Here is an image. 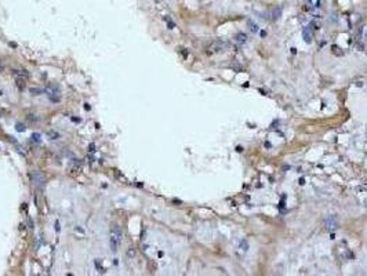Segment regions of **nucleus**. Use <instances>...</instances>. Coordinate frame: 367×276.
I'll list each match as a JSON object with an SVG mask.
<instances>
[{
    "mask_svg": "<svg viewBox=\"0 0 367 276\" xmlns=\"http://www.w3.org/2000/svg\"><path fill=\"white\" fill-rule=\"evenodd\" d=\"M122 242H123V229L119 224H113L111 228V235H109V246H111L112 253H117Z\"/></svg>",
    "mask_w": 367,
    "mask_h": 276,
    "instance_id": "nucleus-1",
    "label": "nucleus"
},
{
    "mask_svg": "<svg viewBox=\"0 0 367 276\" xmlns=\"http://www.w3.org/2000/svg\"><path fill=\"white\" fill-rule=\"evenodd\" d=\"M229 44L224 40H215V42L210 43L207 46V52L208 54H218V52H224L228 50Z\"/></svg>",
    "mask_w": 367,
    "mask_h": 276,
    "instance_id": "nucleus-2",
    "label": "nucleus"
},
{
    "mask_svg": "<svg viewBox=\"0 0 367 276\" xmlns=\"http://www.w3.org/2000/svg\"><path fill=\"white\" fill-rule=\"evenodd\" d=\"M322 7H323V0H306L305 6H304V10L313 14L320 10Z\"/></svg>",
    "mask_w": 367,
    "mask_h": 276,
    "instance_id": "nucleus-3",
    "label": "nucleus"
},
{
    "mask_svg": "<svg viewBox=\"0 0 367 276\" xmlns=\"http://www.w3.org/2000/svg\"><path fill=\"white\" fill-rule=\"evenodd\" d=\"M44 93L49 95V98L51 101H54V102H58V101L61 100V91H59V88L57 87V86H49V87L44 90Z\"/></svg>",
    "mask_w": 367,
    "mask_h": 276,
    "instance_id": "nucleus-4",
    "label": "nucleus"
},
{
    "mask_svg": "<svg viewBox=\"0 0 367 276\" xmlns=\"http://www.w3.org/2000/svg\"><path fill=\"white\" fill-rule=\"evenodd\" d=\"M20 73H15V83L18 88H24L26 84V79H28V73L26 71H18Z\"/></svg>",
    "mask_w": 367,
    "mask_h": 276,
    "instance_id": "nucleus-5",
    "label": "nucleus"
},
{
    "mask_svg": "<svg viewBox=\"0 0 367 276\" xmlns=\"http://www.w3.org/2000/svg\"><path fill=\"white\" fill-rule=\"evenodd\" d=\"M30 178H32V181L35 182V184H36L37 186H44L46 178H44V176H43L42 173L35 171L33 174H30Z\"/></svg>",
    "mask_w": 367,
    "mask_h": 276,
    "instance_id": "nucleus-6",
    "label": "nucleus"
},
{
    "mask_svg": "<svg viewBox=\"0 0 367 276\" xmlns=\"http://www.w3.org/2000/svg\"><path fill=\"white\" fill-rule=\"evenodd\" d=\"M246 24H247V26L250 28V30L253 33H257L258 30H260V26H258V24H255L253 20H251V18H248V20L246 21Z\"/></svg>",
    "mask_w": 367,
    "mask_h": 276,
    "instance_id": "nucleus-7",
    "label": "nucleus"
},
{
    "mask_svg": "<svg viewBox=\"0 0 367 276\" xmlns=\"http://www.w3.org/2000/svg\"><path fill=\"white\" fill-rule=\"evenodd\" d=\"M367 39V25L359 28V32H357V40H366Z\"/></svg>",
    "mask_w": 367,
    "mask_h": 276,
    "instance_id": "nucleus-8",
    "label": "nucleus"
},
{
    "mask_svg": "<svg viewBox=\"0 0 367 276\" xmlns=\"http://www.w3.org/2000/svg\"><path fill=\"white\" fill-rule=\"evenodd\" d=\"M233 39H235V42H236L237 44H244V43L247 42V36L244 35V33L240 32V33H236Z\"/></svg>",
    "mask_w": 367,
    "mask_h": 276,
    "instance_id": "nucleus-9",
    "label": "nucleus"
},
{
    "mask_svg": "<svg viewBox=\"0 0 367 276\" xmlns=\"http://www.w3.org/2000/svg\"><path fill=\"white\" fill-rule=\"evenodd\" d=\"M280 15H282V8L280 7H275L272 11H271V17H272L273 21H276L280 18Z\"/></svg>",
    "mask_w": 367,
    "mask_h": 276,
    "instance_id": "nucleus-10",
    "label": "nucleus"
},
{
    "mask_svg": "<svg viewBox=\"0 0 367 276\" xmlns=\"http://www.w3.org/2000/svg\"><path fill=\"white\" fill-rule=\"evenodd\" d=\"M309 30H312L311 28H309V26H308V28H305V29H304V30H302V35H304V39H305V42H306V43H311V42H312V32L309 33Z\"/></svg>",
    "mask_w": 367,
    "mask_h": 276,
    "instance_id": "nucleus-11",
    "label": "nucleus"
},
{
    "mask_svg": "<svg viewBox=\"0 0 367 276\" xmlns=\"http://www.w3.org/2000/svg\"><path fill=\"white\" fill-rule=\"evenodd\" d=\"M324 222H326V225H327V228H328V229H333V228H334V229H335V228H337V222H335V221H334V218H330V220H326Z\"/></svg>",
    "mask_w": 367,
    "mask_h": 276,
    "instance_id": "nucleus-12",
    "label": "nucleus"
},
{
    "mask_svg": "<svg viewBox=\"0 0 367 276\" xmlns=\"http://www.w3.org/2000/svg\"><path fill=\"white\" fill-rule=\"evenodd\" d=\"M331 49H333V52H335L337 55H344V51H340L341 49H340L338 46H333Z\"/></svg>",
    "mask_w": 367,
    "mask_h": 276,
    "instance_id": "nucleus-13",
    "label": "nucleus"
},
{
    "mask_svg": "<svg viewBox=\"0 0 367 276\" xmlns=\"http://www.w3.org/2000/svg\"><path fill=\"white\" fill-rule=\"evenodd\" d=\"M240 249L243 251H247V250H248V243H247L246 240H242L240 242Z\"/></svg>",
    "mask_w": 367,
    "mask_h": 276,
    "instance_id": "nucleus-14",
    "label": "nucleus"
}]
</instances>
